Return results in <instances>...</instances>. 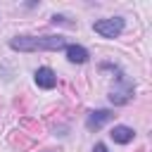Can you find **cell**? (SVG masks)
<instances>
[{
	"mask_svg": "<svg viewBox=\"0 0 152 152\" xmlns=\"http://www.w3.org/2000/svg\"><path fill=\"white\" fill-rule=\"evenodd\" d=\"M109 119H112V112H109V109H97V112H90L86 126H88L90 131H97V128H102Z\"/></svg>",
	"mask_w": 152,
	"mask_h": 152,
	"instance_id": "cell-5",
	"label": "cell"
},
{
	"mask_svg": "<svg viewBox=\"0 0 152 152\" xmlns=\"http://www.w3.org/2000/svg\"><path fill=\"white\" fill-rule=\"evenodd\" d=\"M93 152H107V147H104V145H102V142H97V145H95V147H93Z\"/></svg>",
	"mask_w": 152,
	"mask_h": 152,
	"instance_id": "cell-8",
	"label": "cell"
},
{
	"mask_svg": "<svg viewBox=\"0 0 152 152\" xmlns=\"http://www.w3.org/2000/svg\"><path fill=\"white\" fill-rule=\"evenodd\" d=\"M93 31L100 33L102 38H116L124 31V19L121 17H109V19H100L93 24Z\"/></svg>",
	"mask_w": 152,
	"mask_h": 152,
	"instance_id": "cell-2",
	"label": "cell"
},
{
	"mask_svg": "<svg viewBox=\"0 0 152 152\" xmlns=\"http://www.w3.org/2000/svg\"><path fill=\"white\" fill-rule=\"evenodd\" d=\"M109 135H112V140H114V142L126 145V142H131V140H133V135H135V133H133V128H128V126H114Z\"/></svg>",
	"mask_w": 152,
	"mask_h": 152,
	"instance_id": "cell-7",
	"label": "cell"
},
{
	"mask_svg": "<svg viewBox=\"0 0 152 152\" xmlns=\"http://www.w3.org/2000/svg\"><path fill=\"white\" fill-rule=\"evenodd\" d=\"M64 50H66V59H69V62H74V64L88 62V50H86L83 45H66Z\"/></svg>",
	"mask_w": 152,
	"mask_h": 152,
	"instance_id": "cell-6",
	"label": "cell"
},
{
	"mask_svg": "<svg viewBox=\"0 0 152 152\" xmlns=\"http://www.w3.org/2000/svg\"><path fill=\"white\" fill-rule=\"evenodd\" d=\"M12 50H21V52H31V50H59L66 48L62 36H43V38H31V36H17L10 40Z\"/></svg>",
	"mask_w": 152,
	"mask_h": 152,
	"instance_id": "cell-1",
	"label": "cell"
},
{
	"mask_svg": "<svg viewBox=\"0 0 152 152\" xmlns=\"http://www.w3.org/2000/svg\"><path fill=\"white\" fill-rule=\"evenodd\" d=\"M36 86H38V88H45V90L55 88V86H57V74H55L50 66H40V69L36 71Z\"/></svg>",
	"mask_w": 152,
	"mask_h": 152,
	"instance_id": "cell-4",
	"label": "cell"
},
{
	"mask_svg": "<svg viewBox=\"0 0 152 152\" xmlns=\"http://www.w3.org/2000/svg\"><path fill=\"white\" fill-rule=\"evenodd\" d=\"M119 83H121V88H114L112 95H109V100L114 104H124V102H128L133 97V83H128L124 76H119Z\"/></svg>",
	"mask_w": 152,
	"mask_h": 152,
	"instance_id": "cell-3",
	"label": "cell"
}]
</instances>
